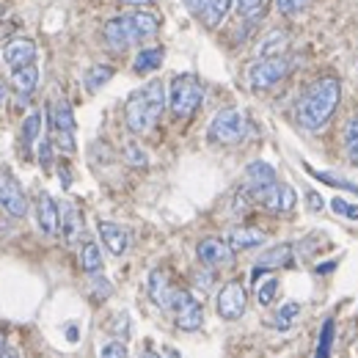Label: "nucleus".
Wrapping results in <instances>:
<instances>
[{"label": "nucleus", "instance_id": "obj_25", "mask_svg": "<svg viewBox=\"0 0 358 358\" xmlns=\"http://www.w3.org/2000/svg\"><path fill=\"white\" fill-rule=\"evenodd\" d=\"M345 152H348V160L358 166V116H353L345 127Z\"/></svg>", "mask_w": 358, "mask_h": 358}, {"label": "nucleus", "instance_id": "obj_22", "mask_svg": "<svg viewBox=\"0 0 358 358\" xmlns=\"http://www.w3.org/2000/svg\"><path fill=\"white\" fill-rule=\"evenodd\" d=\"M229 8H231V0H210L199 17H201V22L207 28H218L224 22V17L229 14Z\"/></svg>", "mask_w": 358, "mask_h": 358}, {"label": "nucleus", "instance_id": "obj_45", "mask_svg": "<svg viewBox=\"0 0 358 358\" xmlns=\"http://www.w3.org/2000/svg\"><path fill=\"white\" fill-rule=\"evenodd\" d=\"M141 358H160V356H157L155 350H146V353H143V356H141Z\"/></svg>", "mask_w": 358, "mask_h": 358}, {"label": "nucleus", "instance_id": "obj_23", "mask_svg": "<svg viewBox=\"0 0 358 358\" xmlns=\"http://www.w3.org/2000/svg\"><path fill=\"white\" fill-rule=\"evenodd\" d=\"M110 78H113V66H108V64H96V66H91L89 72H86V78H83L86 91L96 94L102 86H108V83H110Z\"/></svg>", "mask_w": 358, "mask_h": 358}, {"label": "nucleus", "instance_id": "obj_20", "mask_svg": "<svg viewBox=\"0 0 358 358\" xmlns=\"http://www.w3.org/2000/svg\"><path fill=\"white\" fill-rule=\"evenodd\" d=\"M163 55H166V50H163V47H143V50L135 55L133 69L138 72V75L155 72V69H160V64H163Z\"/></svg>", "mask_w": 358, "mask_h": 358}, {"label": "nucleus", "instance_id": "obj_29", "mask_svg": "<svg viewBox=\"0 0 358 358\" xmlns=\"http://www.w3.org/2000/svg\"><path fill=\"white\" fill-rule=\"evenodd\" d=\"M284 45H287L284 34H270L268 42H265V45H259V55H262V58H273V55H281V52H284Z\"/></svg>", "mask_w": 358, "mask_h": 358}, {"label": "nucleus", "instance_id": "obj_39", "mask_svg": "<svg viewBox=\"0 0 358 358\" xmlns=\"http://www.w3.org/2000/svg\"><path fill=\"white\" fill-rule=\"evenodd\" d=\"M182 3H185V8H187V11H193V14H201V11H204V6H207L210 0H182Z\"/></svg>", "mask_w": 358, "mask_h": 358}, {"label": "nucleus", "instance_id": "obj_9", "mask_svg": "<svg viewBox=\"0 0 358 358\" xmlns=\"http://www.w3.org/2000/svg\"><path fill=\"white\" fill-rule=\"evenodd\" d=\"M245 289H243V284L240 281H229L224 289L218 292V301H215V306H218V314L224 317V320H240L243 314H245Z\"/></svg>", "mask_w": 358, "mask_h": 358}, {"label": "nucleus", "instance_id": "obj_15", "mask_svg": "<svg viewBox=\"0 0 358 358\" xmlns=\"http://www.w3.org/2000/svg\"><path fill=\"white\" fill-rule=\"evenodd\" d=\"M50 127L52 133H72L75 135V113L66 99L50 102Z\"/></svg>", "mask_w": 358, "mask_h": 358}, {"label": "nucleus", "instance_id": "obj_30", "mask_svg": "<svg viewBox=\"0 0 358 358\" xmlns=\"http://www.w3.org/2000/svg\"><path fill=\"white\" fill-rule=\"evenodd\" d=\"M275 292H278V278H268L265 284H259V289H257L259 306H270L275 301Z\"/></svg>", "mask_w": 358, "mask_h": 358}, {"label": "nucleus", "instance_id": "obj_7", "mask_svg": "<svg viewBox=\"0 0 358 358\" xmlns=\"http://www.w3.org/2000/svg\"><path fill=\"white\" fill-rule=\"evenodd\" d=\"M169 309L177 317V325L182 331H199L201 322H204V312H201V303L187 292V289H174L171 292V303Z\"/></svg>", "mask_w": 358, "mask_h": 358}, {"label": "nucleus", "instance_id": "obj_42", "mask_svg": "<svg viewBox=\"0 0 358 358\" xmlns=\"http://www.w3.org/2000/svg\"><path fill=\"white\" fill-rule=\"evenodd\" d=\"M0 358H20V350L11 348V345H3V348H0Z\"/></svg>", "mask_w": 358, "mask_h": 358}, {"label": "nucleus", "instance_id": "obj_17", "mask_svg": "<svg viewBox=\"0 0 358 358\" xmlns=\"http://www.w3.org/2000/svg\"><path fill=\"white\" fill-rule=\"evenodd\" d=\"M262 243H265V234H262L259 229H231V231H229V240H226V245L231 248V254H234V251L257 248V245H262Z\"/></svg>", "mask_w": 358, "mask_h": 358}, {"label": "nucleus", "instance_id": "obj_16", "mask_svg": "<svg viewBox=\"0 0 358 358\" xmlns=\"http://www.w3.org/2000/svg\"><path fill=\"white\" fill-rule=\"evenodd\" d=\"M292 262V245L289 243H281V245H273L270 251H265L259 259H257V268H254V275L262 273V270H273V268H284Z\"/></svg>", "mask_w": 358, "mask_h": 358}, {"label": "nucleus", "instance_id": "obj_33", "mask_svg": "<svg viewBox=\"0 0 358 358\" xmlns=\"http://www.w3.org/2000/svg\"><path fill=\"white\" fill-rule=\"evenodd\" d=\"M331 339H334V322L328 320V322L322 325V334H320V348H317V356H314V358H328Z\"/></svg>", "mask_w": 358, "mask_h": 358}, {"label": "nucleus", "instance_id": "obj_11", "mask_svg": "<svg viewBox=\"0 0 358 358\" xmlns=\"http://www.w3.org/2000/svg\"><path fill=\"white\" fill-rule=\"evenodd\" d=\"M3 61H6V66H11V72L31 66L36 61V45L31 39H11L3 47Z\"/></svg>", "mask_w": 358, "mask_h": 358}, {"label": "nucleus", "instance_id": "obj_6", "mask_svg": "<svg viewBox=\"0 0 358 358\" xmlns=\"http://www.w3.org/2000/svg\"><path fill=\"white\" fill-rule=\"evenodd\" d=\"M289 72V58L287 55H273V58H262L248 69V86L254 91L273 89L275 83H281Z\"/></svg>", "mask_w": 358, "mask_h": 358}, {"label": "nucleus", "instance_id": "obj_32", "mask_svg": "<svg viewBox=\"0 0 358 358\" xmlns=\"http://www.w3.org/2000/svg\"><path fill=\"white\" fill-rule=\"evenodd\" d=\"M331 210H334L336 215H342V218L358 221V204H350V201H345V199H334V201H331Z\"/></svg>", "mask_w": 358, "mask_h": 358}, {"label": "nucleus", "instance_id": "obj_12", "mask_svg": "<svg viewBox=\"0 0 358 358\" xmlns=\"http://www.w3.org/2000/svg\"><path fill=\"white\" fill-rule=\"evenodd\" d=\"M36 218H39V226L42 231L55 237L61 231V204L50 196V193H42L39 196V207H36Z\"/></svg>", "mask_w": 358, "mask_h": 358}, {"label": "nucleus", "instance_id": "obj_19", "mask_svg": "<svg viewBox=\"0 0 358 358\" xmlns=\"http://www.w3.org/2000/svg\"><path fill=\"white\" fill-rule=\"evenodd\" d=\"M61 231L66 237V243H75L83 231V218L78 213L75 204H61Z\"/></svg>", "mask_w": 358, "mask_h": 358}, {"label": "nucleus", "instance_id": "obj_40", "mask_svg": "<svg viewBox=\"0 0 358 358\" xmlns=\"http://www.w3.org/2000/svg\"><path fill=\"white\" fill-rule=\"evenodd\" d=\"M50 152H52V146H50V141H45L42 149H39V160H42L45 169H50Z\"/></svg>", "mask_w": 358, "mask_h": 358}, {"label": "nucleus", "instance_id": "obj_10", "mask_svg": "<svg viewBox=\"0 0 358 358\" xmlns=\"http://www.w3.org/2000/svg\"><path fill=\"white\" fill-rule=\"evenodd\" d=\"M196 257L207 268H221V265H226L231 259V248L226 245L224 240H218V237H204L196 245Z\"/></svg>", "mask_w": 358, "mask_h": 358}, {"label": "nucleus", "instance_id": "obj_14", "mask_svg": "<svg viewBox=\"0 0 358 358\" xmlns=\"http://www.w3.org/2000/svg\"><path fill=\"white\" fill-rule=\"evenodd\" d=\"M96 229H99V237H102L105 248H108L113 257H122V254L127 251V245H130L127 229H122L119 224H110V221H99Z\"/></svg>", "mask_w": 358, "mask_h": 358}, {"label": "nucleus", "instance_id": "obj_48", "mask_svg": "<svg viewBox=\"0 0 358 358\" xmlns=\"http://www.w3.org/2000/svg\"><path fill=\"white\" fill-rule=\"evenodd\" d=\"M169 358H179V356H177V353H171V356H169Z\"/></svg>", "mask_w": 358, "mask_h": 358}, {"label": "nucleus", "instance_id": "obj_34", "mask_svg": "<svg viewBox=\"0 0 358 358\" xmlns=\"http://www.w3.org/2000/svg\"><path fill=\"white\" fill-rule=\"evenodd\" d=\"M99 358H130L127 356V345H124V342H119V339H113V342L102 345Z\"/></svg>", "mask_w": 358, "mask_h": 358}, {"label": "nucleus", "instance_id": "obj_43", "mask_svg": "<svg viewBox=\"0 0 358 358\" xmlns=\"http://www.w3.org/2000/svg\"><path fill=\"white\" fill-rule=\"evenodd\" d=\"M66 339H69V342H75V339H80V331H78L75 325H69V328H66Z\"/></svg>", "mask_w": 358, "mask_h": 358}, {"label": "nucleus", "instance_id": "obj_28", "mask_svg": "<svg viewBox=\"0 0 358 358\" xmlns=\"http://www.w3.org/2000/svg\"><path fill=\"white\" fill-rule=\"evenodd\" d=\"M42 133V113L39 110H34L28 119H25V124H22V141L25 143H34L36 138Z\"/></svg>", "mask_w": 358, "mask_h": 358}, {"label": "nucleus", "instance_id": "obj_47", "mask_svg": "<svg viewBox=\"0 0 358 358\" xmlns=\"http://www.w3.org/2000/svg\"><path fill=\"white\" fill-rule=\"evenodd\" d=\"M3 14H6V3L0 0V17H3Z\"/></svg>", "mask_w": 358, "mask_h": 358}, {"label": "nucleus", "instance_id": "obj_21", "mask_svg": "<svg viewBox=\"0 0 358 358\" xmlns=\"http://www.w3.org/2000/svg\"><path fill=\"white\" fill-rule=\"evenodd\" d=\"M11 86L20 91V94H31V91L39 86V69L36 64L31 66H22V69H14L11 72Z\"/></svg>", "mask_w": 358, "mask_h": 358}, {"label": "nucleus", "instance_id": "obj_26", "mask_svg": "<svg viewBox=\"0 0 358 358\" xmlns=\"http://www.w3.org/2000/svg\"><path fill=\"white\" fill-rule=\"evenodd\" d=\"M298 204V196L292 190V185H278V201H275V213H292Z\"/></svg>", "mask_w": 358, "mask_h": 358}, {"label": "nucleus", "instance_id": "obj_38", "mask_svg": "<svg viewBox=\"0 0 358 358\" xmlns=\"http://www.w3.org/2000/svg\"><path fill=\"white\" fill-rule=\"evenodd\" d=\"M52 141L61 152H75V135L72 133H52Z\"/></svg>", "mask_w": 358, "mask_h": 358}, {"label": "nucleus", "instance_id": "obj_37", "mask_svg": "<svg viewBox=\"0 0 358 358\" xmlns=\"http://www.w3.org/2000/svg\"><path fill=\"white\" fill-rule=\"evenodd\" d=\"M262 3H265V0H237V3H234V8H237V14H240V17H251L254 11H259V8H262Z\"/></svg>", "mask_w": 358, "mask_h": 358}, {"label": "nucleus", "instance_id": "obj_4", "mask_svg": "<svg viewBox=\"0 0 358 358\" xmlns=\"http://www.w3.org/2000/svg\"><path fill=\"white\" fill-rule=\"evenodd\" d=\"M204 99V89L196 75H177L169 89V108L177 119H190Z\"/></svg>", "mask_w": 358, "mask_h": 358}, {"label": "nucleus", "instance_id": "obj_24", "mask_svg": "<svg viewBox=\"0 0 358 358\" xmlns=\"http://www.w3.org/2000/svg\"><path fill=\"white\" fill-rule=\"evenodd\" d=\"M80 268L86 273H99L102 270V251L96 243H86L80 251Z\"/></svg>", "mask_w": 358, "mask_h": 358}, {"label": "nucleus", "instance_id": "obj_8", "mask_svg": "<svg viewBox=\"0 0 358 358\" xmlns=\"http://www.w3.org/2000/svg\"><path fill=\"white\" fill-rule=\"evenodd\" d=\"M0 207L11 218L28 215V199H25L20 182L11 177V171H6V169H0Z\"/></svg>", "mask_w": 358, "mask_h": 358}, {"label": "nucleus", "instance_id": "obj_27", "mask_svg": "<svg viewBox=\"0 0 358 358\" xmlns=\"http://www.w3.org/2000/svg\"><path fill=\"white\" fill-rule=\"evenodd\" d=\"M301 314V303H295V301H289V303H284L278 312H275V328H289L292 325V320Z\"/></svg>", "mask_w": 358, "mask_h": 358}, {"label": "nucleus", "instance_id": "obj_5", "mask_svg": "<svg viewBox=\"0 0 358 358\" xmlns=\"http://www.w3.org/2000/svg\"><path fill=\"white\" fill-rule=\"evenodd\" d=\"M248 133V122L243 116V110L237 108H224L213 116L210 127H207V141L213 143H224V146H231V143H240Z\"/></svg>", "mask_w": 358, "mask_h": 358}, {"label": "nucleus", "instance_id": "obj_46", "mask_svg": "<svg viewBox=\"0 0 358 358\" xmlns=\"http://www.w3.org/2000/svg\"><path fill=\"white\" fill-rule=\"evenodd\" d=\"M124 3H133V6H143V3H149V0H124Z\"/></svg>", "mask_w": 358, "mask_h": 358}, {"label": "nucleus", "instance_id": "obj_35", "mask_svg": "<svg viewBox=\"0 0 358 358\" xmlns=\"http://www.w3.org/2000/svg\"><path fill=\"white\" fill-rule=\"evenodd\" d=\"M124 157H127V163L135 166V169H143V166H146V152H143L138 143H127V146H124Z\"/></svg>", "mask_w": 358, "mask_h": 358}, {"label": "nucleus", "instance_id": "obj_1", "mask_svg": "<svg viewBox=\"0 0 358 358\" xmlns=\"http://www.w3.org/2000/svg\"><path fill=\"white\" fill-rule=\"evenodd\" d=\"M339 96H342V86L336 78H320L314 80L309 89L303 91L301 102H298V124L303 130H322L331 116L339 108Z\"/></svg>", "mask_w": 358, "mask_h": 358}, {"label": "nucleus", "instance_id": "obj_44", "mask_svg": "<svg viewBox=\"0 0 358 358\" xmlns=\"http://www.w3.org/2000/svg\"><path fill=\"white\" fill-rule=\"evenodd\" d=\"M6 96H8V86H6V83H3V80H0V102H3V99H6Z\"/></svg>", "mask_w": 358, "mask_h": 358}, {"label": "nucleus", "instance_id": "obj_18", "mask_svg": "<svg viewBox=\"0 0 358 358\" xmlns=\"http://www.w3.org/2000/svg\"><path fill=\"white\" fill-rule=\"evenodd\" d=\"M171 292H174V289L169 287L166 273H163V270H152V273H149V295H152V301H155L160 309H169Z\"/></svg>", "mask_w": 358, "mask_h": 358}, {"label": "nucleus", "instance_id": "obj_41", "mask_svg": "<svg viewBox=\"0 0 358 358\" xmlns=\"http://www.w3.org/2000/svg\"><path fill=\"white\" fill-rule=\"evenodd\" d=\"M306 199H309V207H312L314 213H320V210H322V199H320V193L309 190V193H306Z\"/></svg>", "mask_w": 358, "mask_h": 358}, {"label": "nucleus", "instance_id": "obj_13", "mask_svg": "<svg viewBox=\"0 0 358 358\" xmlns=\"http://www.w3.org/2000/svg\"><path fill=\"white\" fill-rule=\"evenodd\" d=\"M268 185H275V171H273V166L265 163V160L248 163V169H245V193L254 196V193H259V190L268 187Z\"/></svg>", "mask_w": 358, "mask_h": 358}, {"label": "nucleus", "instance_id": "obj_2", "mask_svg": "<svg viewBox=\"0 0 358 358\" xmlns=\"http://www.w3.org/2000/svg\"><path fill=\"white\" fill-rule=\"evenodd\" d=\"M163 110H166V86L163 80H149L146 86L135 89L127 96V105H124L127 130L135 135L149 133L163 116Z\"/></svg>", "mask_w": 358, "mask_h": 358}, {"label": "nucleus", "instance_id": "obj_31", "mask_svg": "<svg viewBox=\"0 0 358 358\" xmlns=\"http://www.w3.org/2000/svg\"><path fill=\"white\" fill-rule=\"evenodd\" d=\"M309 3H312V0H275V8H278L284 17H295V14L306 11Z\"/></svg>", "mask_w": 358, "mask_h": 358}, {"label": "nucleus", "instance_id": "obj_3", "mask_svg": "<svg viewBox=\"0 0 358 358\" xmlns=\"http://www.w3.org/2000/svg\"><path fill=\"white\" fill-rule=\"evenodd\" d=\"M160 28V20L152 11H130L122 17H113L105 22V42L113 50H127L130 45L155 36Z\"/></svg>", "mask_w": 358, "mask_h": 358}, {"label": "nucleus", "instance_id": "obj_36", "mask_svg": "<svg viewBox=\"0 0 358 358\" xmlns=\"http://www.w3.org/2000/svg\"><path fill=\"white\" fill-rule=\"evenodd\" d=\"M309 174H314V177L320 179V182H328V185H334V187H345V190H356V185H350V182H345V179L334 177V174H322V171H314V169H309Z\"/></svg>", "mask_w": 358, "mask_h": 358}]
</instances>
